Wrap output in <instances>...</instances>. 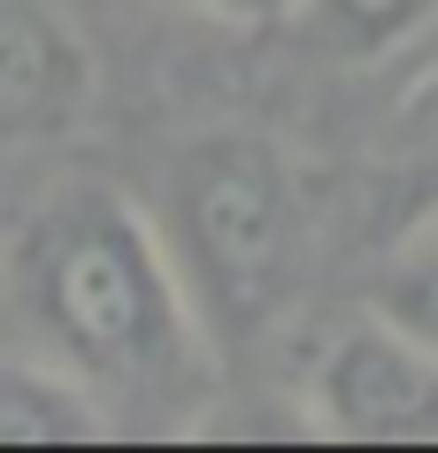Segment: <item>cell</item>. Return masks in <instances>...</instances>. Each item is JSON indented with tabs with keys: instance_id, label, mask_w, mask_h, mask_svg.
<instances>
[{
	"instance_id": "6da1fadb",
	"label": "cell",
	"mask_w": 438,
	"mask_h": 453,
	"mask_svg": "<svg viewBox=\"0 0 438 453\" xmlns=\"http://www.w3.org/2000/svg\"><path fill=\"white\" fill-rule=\"evenodd\" d=\"M0 300L24 354L93 392L116 430L200 423L216 338L177 277L162 231L108 185H62L8 231Z\"/></svg>"
},
{
	"instance_id": "7a4b0ae2",
	"label": "cell",
	"mask_w": 438,
	"mask_h": 453,
	"mask_svg": "<svg viewBox=\"0 0 438 453\" xmlns=\"http://www.w3.org/2000/svg\"><path fill=\"white\" fill-rule=\"evenodd\" d=\"M162 246L216 346L262 338L308 277V185L269 131H200L162 177Z\"/></svg>"
},
{
	"instance_id": "3957f363",
	"label": "cell",
	"mask_w": 438,
	"mask_h": 453,
	"mask_svg": "<svg viewBox=\"0 0 438 453\" xmlns=\"http://www.w3.org/2000/svg\"><path fill=\"white\" fill-rule=\"evenodd\" d=\"M300 423L339 446H438V354L377 308L354 315L308 361Z\"/></svg>"
},
{
	"instance_id": "277c9868",
	"label": "cell",
	"mask_w": 438,
	"mask_h": 453,
	"mask_svg": "<svg viewBox=\"0 0 438 453\" xmlns=\"http://www.w3.org/2000/svg\"><path fill=\"white\" fill-rule=\"evenodd\" d=\"M93 108V47L54 0H0V146H47Z\"/></svg>"
},
{
	"instance_id": "5b68a950",
	"label": "cell",
	"mask_w": 438,
	"mask_h": 453,
	"mask_svg": "<svg viewBox=\"0 0 438 453\" xmlns=\"http://www.w3.org/2000/svg\"><path fill=\"white\" fill-rule=\"evenodd\" d=\"M116 415L39 354H0V446H108Z\"/></svg>"
},
{
	"instance_id": "8992f818",
	"label": "cell",
	"mask_w": 438,
	"mask_h": 453,
	"mask_svg": "<svg viewBox=\"0 0 438 453\" xmlns=\"http://www.w3.org/2000/svg\"><path fill=\"white\" fill-rule=\"evenodd\" d=\"M377 192L392 200V215H385L392 231H415V223L438 215V70L392 108L385 146H377Z\"/></svg>"
},
{
	"instance_id": "52a82bcc",
	"label": "cell",
	"mask_w": 438,
	"mask_h": 453,
	"mask_svg": "<svg viewBox=\"0 0 438 453\" xmlns=\"http://www.w3.org/2000/svg\"><path fill=\"white\" fill-rule=\"evenodd\" d=\"M438 24V0H300L292 31L331 62H385Z\"/></svg>"
},
{
	"instance_id": "ba28073f",
	"label": "cell",
	"mask_w": 438,
	"mask_h": 453,
	"mask_svg": "<svg viewBox=\"0 0 438 453\" xmlns=\"http://www.w3.org/2000/svg\"><path fill=\"white\" fill-rule=\"evenodd\" d=\"M369 308L438 354V215L415 223V231H392V254L369 285Z\"/></svg>"
},
{
	"instance_id": "9c48e42d",
	"label": "cell",
	"mask_w": 438,
	"mask_h": 453,
	"mask_svg": "<svg viewBox=\"0 0 438 453\" xmlns=\"http://www.w3.org/2000/svg\"><path fill=\"white\" fill-rule=\"evenodd\" d=\"M162 8H185V16H208L231 31H262V24H292L300 0H162Z\"/></svg>"
}]
</instances>
